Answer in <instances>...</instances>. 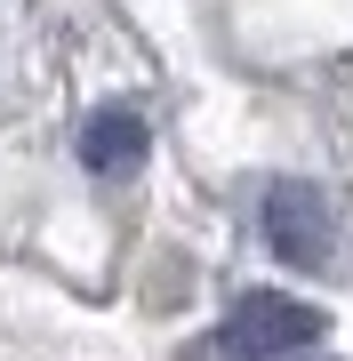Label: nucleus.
Instances as JSON below:
<instances>
[{"label": "nucleus", "mask_w": 353, "mask_h": 361, "mask_svg": "<svg viewBox=\"0 0 353 361\" xmlns=\"http://www.w3.org/2000/svg\"><path fill=\"white\" fill-rule=\"evenodd\" d=\"M265 241H273V257H281V265H297V273L329 265V249H337V225H329V209H321L314 185H273V193H265Z\"/></svg>", "instance_id": "f03ea898"}, {"label": "nucleus", "mask_w": 353, "mask_h": 361, "mask_svg": "<svg viewBox=\"0 0 353 361\" xmlns=\"http://www.w3.org/2000/svg\"><path fill=\"white\" fill-rule=\"evenodd\" d=\"M144 161V121L105 104V113H89V129H80V169H97V177H129Z\"/></svg>", "instance_id": "7ed1b4c3"}, {"label": "nucleus", "mask_w": 353, "mask_h": 361, "mask_svg": "<svg viewBox=\"0 0 353 361\" xmlns=\"http://www.w3.org/2000/svg\"><path fill=\"white\" fill-rule=\"evenodd\" d=\"M225 353H241V361H273V353H297V345H314L321 337V313L305 305V297H281V289H249L233 313H225Z\"/></svg>", "instance_id": "f257e3e1"}]
</instances>
